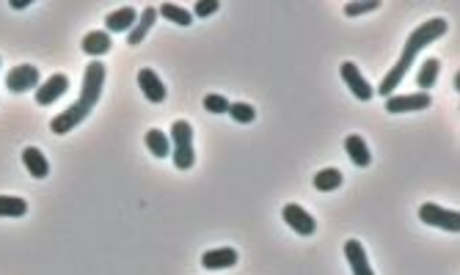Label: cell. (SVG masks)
<instances>
[{"mask_svg": "<svg viewBox=\"0 0 460 275\" xmlns=\"http://www.w3.org/2000/svg\"><path fill=\"white\" fill-rule=\"evenodd\" d=\"M447 19L444 17H433V19H427L425 25H419L411 36H408V42H405V47H402V56L397 58V64L388 69V74L384 77V83L378 85V94L381 97H391V91L402 83V77L408 74V69L413 64V58L419 56V50H425L427 44H433L436 39H441L444 33H447Z\"/></svg>", "mask_w": 460, "mask_h": 275, "instance_id": "1", "label": "cell"}, {"mask_svg": "<svg viewBox=\"0 0 460 275\" xmlns=\"http://www.w3.org/2000/svg\"><path fill=\"white\" fill-rule=\"evenodd\" d=\"M102 85H105V67H102V61H91L88 67H85V77H83V85H80V97H77L75 105H69L61 116H56L53 122H50V130L56 133V135H67V133H72L77 124L94 110V105L99 102V97H102Z\"/></svg>", "mask_w": 460, "mask_h": 275, "instance_id": "2", "label": "cell"}, {"mask_svg": "<svg viewBox=\"0 0 460 275\" xmlns=\"http://www.w3.org/2000/svg\"><path fill=\"white\" fill-rule=\"evenodd\" d=\"M171 160L176 168L188 171L193 162H196V154H193V130L188 122H174L171 124Z\"/></svg>", "mask_w": 460, "mask_h": 275, "instance_id": "3", "label": "cell"}, {"mask_svg": "<svg viewBox=\"0 0 460 275\" xmlns=\"http://www.w3.org/2000/svg\"><path fill=\"white\" fill-rule=\"evenodd\" d=\"M419 220L427 223V226H438V228H444V231H452V234H458L460 231L458 209H444V206H436V204H422V209H419Z\"/></svg>", "mask_w": 460, "mask_h": 275, "instance_id": "4", "label": "cell"}, {"mask_svg": "<svg viewBox=\"0 0 460 275\" xmlns=\"http://www.w3.org/2000/svg\"><path fill=\"white\" fill-rule=\"evenodd\" d=\"M6 85L11 94H25V91H33L39 88V69L31 67V64H19L6 74Z\"/></svg>", "mask_w": 460, "mask_h": 275, "instance_id": "5", "label": "cell"}, {"mask_svg": "<svg viewBox=\"0 0 460 275\" xmlns=\"http://www.w3.org/2000/svg\"><path fill=\"white\" fill-rule=\"evenodd\" d=\"M281 217H284V223H287L293 231H298L301 237H309V234H314V231H317V220L309 215L304 206L287 204L284 209H281Z\"/></svg>", "mask_w": 460, "mask_h": 275, "instance_id": "6", "label": "cell"}, {"mask_svg": "<svg viewBox=\"0 0 460 275\" xmlns=\"http://www.w3.org/2000/svg\"><path fill=\"white\" fill-rule=\"evenodd\" d=\"M339 74H342L345 85L353 91V97H356V99H364V102H370V99H372V94H375V91H372V85L367 83V77L359 72L356 64H350V61H347V64H342Z\"/></svg>", "mask_w": 460, "mask_h": 275, "instance_id": "7", "label": "cell"}, {"mask_svg": "<svg viewBox=\"0 0 460 275\" xmlns=\"http://www.w3.org/2000/svg\"><path fill=\"white\" fill-rule=\"evenodd\" d=\"M430 102H433V97L425 91L411 94V97H386V110L388 113H413V110H427Z\"/></svg>", "mask_w": 460, "mask_h": 275, "instance_id": "8", "label": "cell"}, {"mask_svg": "<svg viewBox=\"0 0 460 275\" xmlns=\"http://www.w3.org/2000/svg\"><path fill=\"white\" fill-rule=\"evenodd\" d=\"M67 88H69V77L61 74V72H56L50 80H44V83L36 88V102H39V105H53L58 97L67 94Z\"/></svg>", "mask_w": 460, "mask_h": 275, "instance_id": "9", "label": "cell"}, {"mask_svg": "<svg viewBox=\"0 0 460 275\" xmlns=\"http://www.w3.org/2000/svg\"><path fill=\"white\" fill-rule=\"evenodd\" d=\"M345 259H347L353 275H375L372 267H370V262H367V251H364V245L359 240H347L345 242Z\"/></svg>", "mask_w": 460, "mask_h": 275, "instance_id": "10", "label": "cell"}, {"mask_svg": "<svg viewBox=\"0 0 460 275\" xmlns=\"http://www.w3.org/2000/svg\"><path fill=\"white\" fill-rule=\"evenodd\" d=\"M237 259H240V253L234 248H215L202 256V265H204V270H229L237 265Z\"/></svg>", "mask_w": 460, "mask_h": 275, "instance_id": "11", "label": "cell"}, {"mask_svg": "<svg viewBox=\"0 0 460 275\" xmlns=\"http://www.w3.org/2000/svg\"><path fill=\"white\" fill-rule=\"evenodd\" d=\"M138 22V11L124 6V8H116L105 17V28L113 31V33H124V31H133V25Z\"/></svg>", "mask_w": 460, "mask_h": 275, "instance_id": "12", "label": "cell"}, {"mask_svg": "<svg viewBox=\"0 0 460 275\" xmlns=\"http://www.w3.org/2000/svg\"><path fill=\"white\" fill-rule=\"evenodd\" d=\"M138 85H141V91L147 94L149 102H163L165 99V83L154 74L152 69H141L138 72Z\"/></svg>", "mask_w": 460, "mask_h": 275, "instance_id": "13", "label": "cell"}, {"mask_svg": "<svg viewBox=\"0 0 460 275\" xmlns=\"http://www.w3.org/2000/svg\"><path fill=\"white\" fill-rule=\"evenodd\" d=\"M22 162H25V168H28V174H31L33 179H44V176L50 174L47 157H44L36 146H28V149L22 151Z\"/></svg>", "mask_w": 460, "mask_h": 275, "instance_id": "14", "label": "cell"}, {"mask_svg": "<svg viewBox=\"0 0 460 275\" xmlns=\"http://www.w3.org/2000/svg\"><path fill=\"white\" fill-rule=\"evenodd\" d=\"M345 151H347V157H350L359 168H367V165L372 162V154H370V149H367V143H364L361 135L345 138Z\"/></svg>", "mask_w": 460, "mask_h": 275, "instance_id": "15", "label": "cell"}, {"mask_svg": "<svg viewBox=\"0 0 460 275\" xmlns=\"http://www.w3.org/2000/svg\"><path fill=\"white\" fill-rule=\"evenodd\" d=\"M110 50V33L105 31H91L83 36V53L85 56H105Z\"/></svg>", "mask_w": 460, "mask_h": 275, "instance_id": "16", "label": "cell"}, {"mask_svg": "<svg viewBox=\"0 0 460 275\" xmlns=\"http://www.w3.org/2000/svg\"><path fill=\"white\" fill-rule=\"evenodd\" d=\"M154 19H157V8H147V11L138 17V22L133 25V31L127 33V42H130L133 47H135V44H141V42L147 39V33L152 31Z\"/></svg>", "mask_w": 460, "mask_h": 275, "instance_id": "17", "label": "cell"}, {"mask_svg": "<svg viewBox=\"0 0 460 275\" xmlns=\"http://www.w3.org/2000/svg\"><path fill=\"white\" fill-rule=\"evenodd\" d=\"M342 182H345V176H342L339 168H322V171L314 176V188H317L320 193H331V190L342 188Z\"/></svg>", "mask_w": 460, "mask_h": 275, "instance_id": "18", "label": "cell"}, {"mask_svg": "<svg viewBox=\"0 0 460 275\" xmlns=\"http://www.w3.org/2000/svg\"><path fill=\"white\" fill-rule=\"evenodd\" d=\"M438 72H441V61L438 58H427L422 69H419V77H416V83H419V88L427 94L433 85H436V80H438Z\"/></svg>", "mask_w": 460, "mask_h": 275, "instance_id": "19", "label": "cell"}, {"mask_svg": "<svg viewBox=\"0 0 460 275\" xmlns=\"http://www.w3.org/2000/svg\"><path fill=\"white\" fill-rule=\"evenodd\" d=\"M147 146H149V151H152L154 157H168V151H171V143H168V138L163 130H149L147 133Z\"/></svg>", "mask_w": 460, "mask_h": 275, "instance_id": "20", "label": "cell"}, {"mask_svg": "<svg viewBox=\"0 0 460 275\" xmlns=\"http://www.w3.org/2000/svg\"><path fill=\"white\" fill-rule=\"evenodd\" d=\"M28 212L25 199H14V196H0V217H22Z\"/></svg>", "mask_w": 460, "mask_h": 275, "instance_id": "21", "label": "cell"}, {"mask_svg": "<svg viewBox=\"0 0 460 275\" xmlns=\"http://www.w3.org/2000/svg\"><path fill=\"white\" fill-rule=\"evenodd\" d=\"M157 14H163L165 19H171V22H176V25H190V11H185L182 6H176V3H163L160 8H157Z\"/></svg>", "mask_w": 460, "mask_h": 275, "instance_id": "22", "label": "cell"}, {"mask_svg": "<svg viewBox=\"0 0 460 275\" xmlns=\"http://www.w3.org/2000/svg\"><path fill=\"white\" fill-rule=\"evenodd\" d=\"M229 116L234 122H240V124H251L256 119V110L251 105H245V102H234V105H229Z\"/></svg>", "mask_w": 460, "mask_h": 275, "instance_id": "23", "label": "cell"}, {"mask_svg": "<svg viewBox=\"0 0 460 275\" xmlns=\"http://www.w3.org/2000/svg\"><path fill=\"white\" fill-rule=\"evenodd\" d=\"M204 108H207L210 113L221 116V113H229V99L221 97V94H207V97H204Z\"/></svg>", "mask_w": 460, "mask_h": 275, "instance_id": "24", "label": "cell"}, {"mask_svg": "<svg viewBox=\"0 0 460 275\" xmlns=\"http://www.w3.org/2000/svg\"><path fill=\"white\" fill-rule=\"evenodd\" d=\"M381 8L378 0H367V3H345V14L347 17H359V14H367V11H375Z\"/></svg>", "mask_w": 460, "mask_h": 275, "instance_id": "25", "label": "cell"}, {"mask_svg": "<svg viewBox=\"0 0 460 275\" xmlns=\"http://www.w3.org/2000/svg\"><path fill=\"white\" fill-rule=\"evenodd\" d=\"M193 11H196V17H210V14L218 11V0H199L193 6Z\"/></svg>", "mask_w": 460, "mask_h": 275, "instance_id": "26", "label": "cell"}, {"mask_svg": "<svg viewBox=\"0 0 460 275\" xmlns=\"http://www.w3.org/2000/svg\"><path fill=\"white\" fill-rule=\"evenodd\" d=\"M31 0H11V8H28Z\"/></svg>", "mask_w": 460, "mask_h": 275, "instance_id": "27", "label": "cell"}]
</instances>
